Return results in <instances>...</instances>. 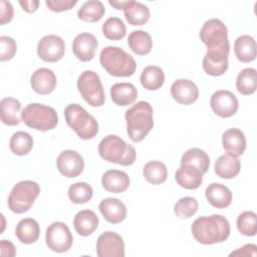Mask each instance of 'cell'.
I'll list each match as a JSON object with an SVG mask.
<instances>
[{"label":"cell","instance_id":"4316f807","mask_svg":"<svg viewBox=\"0 0 257 257\" xmlns=\"http://www.w3.org/2000/svg\"><path fill=\"white\" fill-rule=\"evenodd\" d=\"M234 52L237 59L241 62L253 61L257 54L255 39L248 34H243L237 37L234 43Z\"/></svg>","mask_w":257,"mask_h":257},{"label":"cell","instance_id":"7bdbcfd3","mask_svg":"<svg viewBox=\"0 0 257 257\" xmlns=\"http://www.w3.org/2000/svg\"><path fill=\"white\" fill-rule=\"evenodd\" d=\"M14 10L13 6L9 1L1 0L0 1V23L1 25L6 24L7 22H10L13 18Z\"/></svg>","mask_w":257,"mask_h":257},{"label":"cell","instance_id":"ba28073f","mask_svg":"<svg viewBox=\"0 0 257 257\" xmlns=\"http://www.w3.org/2000/svg\"><path fill=\"white\" fill-rule=\"evenodd\" d=\"M40 193L39 185L34 181H21L14 185L9 197L8 208L11 212L22 214L27 212L33 205Z\"/></svg>","mask_w":257,"mask_h":257},{"label":"cell","instance_id":"4dcf8cb0","mask_svg":"<svg viewBox=\"0 0 257 257\" xmlns=\"http://www.w3.org/2000/svg\"><path fill=\"white\" fill-rule=\"evenodd\" d=\"M130 48L138 55H146L153 48V39L151 35L144 30H134L127 38Z\"/></svg>","mask_w":257,"mask_h":257},{"label":"cell","instance_id":"60d3db41","mask_svg":"<svg viewBox=\"0 0 257 257\" xmlns=\"http://www.w3.org/2000/svg\"><path fill=\"white\" fill-rule=\"evenodd\" d=\"M0 60L6 61L12 59L17 50L16 41L12 37L3 35L0 37Z\"/></svg>","mask_w":257,"mask_h":257},{"label":"cell","instance_id":"2e32d148","mask_svg":"<svg viewBox=\"0 0 257 257\" xmlns=\"http://www.w3.org/2000/svg\"><path fill=\"white\" fill-rule=\"evenodd\" d=\"M171 95L179 103L189 105L199 97V88L190 79H177L171 86Z\"/></svg>","mask_w":257,"mask_h":257},{"label":"cell","instance_id":"9c48e42d","mask_svg":"<svg viewBox=\"0 0 257 257\" xmlns=\"http://www.w3.org/2000/svg\"><path fill=\"white\" fill-rule=\"evenodd\" d=\"M77 88L82 98L91 106L104 104L105 94L99 75L92 70L83 71L77 79Z\"/></svg>","mask_w":257,"mask_h":257},{"label":"cell","instance_id":"6da1fadb","mask_svg":"<svg viewBox=\"0 0 257 257\" xmlns=\"http://www.w3.org/2000/svg\"><path fill=\"white\" fill-rule=\"evenodd\" d=\"M199 36L208 48L202 61L205 72L212 76L224 74L228 69L230 51L227 26L218 18L209 19L203 24Z\"/></svg>","mask_w":257,"mask_h":257},{"label":"cell","instance_id":"f6af8a7d","mask_svg":"<svg viewBox=\"0 0 257 257\" xmlns=\"http://www.w3.org/2000/svg\"><path fill=\"white\" fill-rule=\"evenodd\" d=\"M1 256L2 257H13L16 255V248L12 242L9 240H1Z\"/></svg>","mask_w":257,"mask_h":257},{"label":"cell","instance_id":"52a82bcc","mask_svg":"<svg viewBox=\"0 0 257 257\" xmlns=\"http://www.w3.org/2000/svg\"><path fill=\"white\" fill-rule=\"evenodd\" d=\"M21 119L31 128L46 132L56 126L58 115L51 106L42 103H29L22 110Z\"/></svg>","mask_w":257,"mask_h":257},{"label":"cell","instance_id":"277c9868","mask_svg":"<svg viewBox=\"0 0 257 257\" xmlns=\"http://www.w3.org/2000/svg\"><path fill=\"white\" fill-rule=\"evenodd\" d=\"M99 62L106 72L116 77L132 76L137 68L135 58L117 46H106L99 54Z\"/></svg>","mask_w":257,"mask_h":257},{"label":"cell","instance_id":"7dc6e473","mask_svg":"<svg viewBox=\"0 0 257 257\" xmlns=\"http://www.w3.org/2000/svg\"><path fill=\"white\" fill-rule=\"evenodd\" d=\"M128 2H130V0H108V3H109V5H111L112 7H114L115 9H122L123 10V8L128 4Z\"/></svg>","mask_w":257,"mask_h":257},{"label":"cell","instance_id":"83f0119b","mask_svg":"<svg viewBox=\"0 0 257 257\" xmlns=\"http://www.w3.org/2000/svg\"><path fill=\"white\" fill-rule=\"evenodd\" d=\"M124 18L128 24L133 26H140L146 24L150 19V9L147 5L130 0L128 4L123 8Z\"/></svg>","mask_w":257,"mask_h":257},{"label":"cell","instance_id":"bcb514c9","mask_svg":"<svg viewBox=\"0 0 257 257\" xmlns=\"http://www.w3.org/2000/svg\"><path fill=\"white\" fill-rule=\"evenodd\" d=\"M20 6L22 7L23 10H25L28 13H33L37 10L39 6V1L38 0H20L19 1Z\"/></svg>","mask_w":257,"mask_h":257},{"label":"cell","instance_id":"ffe728a7","mask_svg":"<svg viewBox=\"0 0 257 257\" xmlns=\"http://www.w3.org/2000/svg\"><path fill=\"white\" fill-rule=\"evenodd\" d=\"M175 180L182 188L196 190L203 182V174L193 166L181 165L175 174Z\"/></svg>","mask_w":257,"mask_h":257},{"label":"cell","instance_id":"d6986e66","mask_svg":"<svg viewBox=\"0 0 257 257\" xmlns=\"http://www.w3.org/2000/svg\"><path fill=\"white\" fill-rule=\"evenodd\" d=\"M222 145L227 154L235 157L241 156L246 149V139L244 133L237 127H231L224 132Z\"/></svg>","mask_w":257,"mask_h":257},{"label":"cell","instance_id":"8d00e7d4","mask_svg":"<svg viewBox=\"0 0 257 257\" xmlns=\"http://www.w3.org/2000/svg\"><path fill=\"white\" fill-rule=\"evenodd\" d=\"M93 190L85 182H77L68 188V198L74 204H85L91 200Z\"/></svg>","mask_w":257,"mask_h":257},{"label":"cell","instance_id":"8992f818","mask_svg":"<svg viewBox=\"0 0 257 257\" xmlns=\"http://www.w3.org/2000/svg\"><path fill=\"white\" fill-rule=\"evenodd\" d=\"M67 125L82 140H90L98 133V122L80 104L71 103L64 108Z\"/></svg>","mask_w":257,"mask_h":257},{"label":"cell","instance_id":"7402d4cb","mask_svg":"<svg viewBox=\"0 0 257 257\" xmlns=\"http://www.w3.org/2000/svg\"><path fill=\"white\" fill-rule=\"evenodd\" d=\"M208 202L215 208H227L232 203V193L225 185L219 183L210 184L205 191Z\"/></svg>","mask_w":257,"mask_h":257},{"label":"cell","instance_id":"7a4b0ae2","mask_svg":"<svg viewBox=\"0 0 257 257\" xmlns=\"http://www.w3.org/2000/svg\"><path fill=\"white\" fill-rule=\"evenodd\" d=\"M193 237L201 244L222 243L230 235V224L227 218L214 214L197 218L191 227Z\"/></svg>","mask_w":257,"mask_h":257},{"label":"cell","instance_id":"d590c367","mask_svg":"<svg viewBox=\"0 0 257 257\" xmlns=\"http://www.w3.org/2000/svg\"><path fill=\"white\" fill-rule=\"evenodd\" d=\"M9 148L14 155L25 156L33 148V138L26 132H16L10 139Z\"/></svg>","mask_w":257,"mask_h":257},{"label":"cell","instance_id":"b9f144b4","mask_svg":"<svg viewBox=\"0 0 257 257\" xmlns=\"http://www.w3.org/2000/svg\"><path fill=\"white\" fill-rule=\"evenodd\" d=\"M76 0H46V6L53 12H62L70 10L75 4Z\"/></svg>","mask_w":257,"mask_h":257},{"label":"cell","instance_id":"3957f363","mask_svg":"<svg viewBox=\"0 0 257 257\" xmlns=\"http://www.w3.org/2000/svg\"><path fill=\"white\" fill-rule=\"evenodd\" d=\"M153 113V106L145 100L138 101L125 111L126 133L133 142L143 141L152 131L154 126Z\"/></svg>","mask_w":257,"mask_h":257},{"label":"cell","instance_id":"8fae6325","mask_svg":"<svg viewBox=\"0 0 257 257\" xmlns=\"http://www.w3.org/2000/svg\"><path fill=\"white\" fill-rule=\"evenodd\" d=\"M65 51L63 39L55 34L43 36L37 44L38 56L46 62H56L60 60Z\"/></svg>","mask_w":257,"mask_h":257},{"label":"cell","instance_id":"ac0fdd59","mask_svg":"<svg viewBox=\"0 0 257 257\" xmlns=\"http://www.w3.org/2000/svg\"><path fill=\"white\" fill-rule=\"evenodd\" d=\"M98 209L103 218L111 224L122 222L126 217L125 205L116 198H105L98 206Z\"/></svg>","mask_w":257,"mask_h":257},{"label":"cell","instance_id":"f546056e","mask_svg":"<svg viewBox=\"0 0 257 257\" xmlns=\"http://www.w3.org/2000/svg\"><path fill=\"white\" fill-rule=\"evenodd\" d=\"M181 165L193 166L204 175L209 169L210 158L204 150L192 148L183 154L181 158Z\"/></svg>","mask_w":257,"mask_h":257},{"label":"cell","instance_id":"ee69618b","mask_svg":"<svg viewBox=\"0 0 257 257\" xmlns=\"http://www.w3.org/2000/svg\"><path fill=\"white\" fill-rule=\"evenodd\" d=\"M257 246L255 244H246L241 248L230 253V256H253L257 255Z\"/></svg>","mask_w":257,"mask_h":257},{"label":"cell","instance_id":"5bb4252c","mask_svg":"<svg viewBox=\"0 0 257 257\" xmlns=\"http://www.w3.org/2000/svg\"><path fill=\"white\" fill-rule=\"evenodd\" d=\"M56 167L59 173L66 178H75L79 176L84 169V161L76 151L65 150L61 152L56 159Z\"/></svg>","mask_w":257,"mask_h":257},{"label":"cell","instance_id":"d6a6232c","mask_svg":"<svg viewBox=\"0 0 257 257\" xmlns=\"http://www.w3.org/2000/svg\"><path fill=\"white\" fill-rule=\"evenodd\" d=\"M105 13V8L101 1L89 0L84 2L77 11V16L85 22H96L100 20Z\"/></svg>","mask_w":257,"mask_h":257},{"label":"cell","instance_id":"4fadbf2b","mask_svg":"<svg viewBox=\"0 0 257 257\" xmlns=\"http://www.w3.org/2000/svg\"><path fill=\"white\" fill-rule=\"evenodd\" d=\"M212 110L221 117H230L234 115L239 107L236 95L227 89L215 91L210 99Z\"/></svg>","mask_w":257,"mask_h":257},{"label":"cell","instance_id":"9a60e30c","mask_svg":"<svg viewBox=\"0 0 257 257\" xmlns=\"http://www.w3.org/2000/svg\"><path fill=\"white\" fill-rule=\"evenodd\" d=\"M98 46V41L95 36L88 32L77 34L72 41V51L77 59L86 62L91 60Z\"/></svg>","mask_w":257,"mask_h":257},{"label":"cell","instance_id":"7c38bea8","mask_svg":"<svg viewBox=\"0 0 257 257\" xmlns=\"http://www.w3.org/2000/svg\"><path fill=\"white\" fill-rule=\"evenodd\" d=\"M96 255L98 257H123L124 242L121 236L112 231L100 234L96 241Z\"/></svg>","mask_w":257,"mask_h":257},{"label":"cell","instance_id":"44dd1931","mask_svg":"<svg viewBox=\"0 0 257 257\" xmlns=\"http://www.w3.org/2000/svg\"><path fill=\"white\" fill-rule=\"evenodd\" d=\"M101 185L107 192L123 193L130 187V178L125 172L108 170L101 177Z\"/></svg>","mask_w":257,"mask_h":257},{"label":"cell","instance_id":"e575fe53","mask_svg":"<svg viewBox=\"0 0 257 257\" xmlns=\"http://www.w3.org/2000/svg\"><path fill=\"white\" fill-rule=\"evenodd\" d=\"M143 175L147 182L153 185H160L166 182L168 177V170L164 163L160 161L148 162L144 169Z\"/></svg>","mask_w":257,"mask_h":257},{"label":"cell","instance_id":"f35d334b","mask_svg":"<svg viewBox=\"0 0 257 257\" xmlns=\"http://www.w3.org/2000/svg\"><path fill=\"white\" fill-rule=\"evenodd\" d=\"M238 231L244 236H255L257 233V215L253 211L242 212L236 221Z\"/></svg>","mask_w":257,"mask_h":257},{"label":"cell","instance_id":"ab89813d","mask_svg":"<svg viewBox=\"0 0 257 257\" xmlns=\"http://www.w3.org/2000/svg\"><path fill=\"white\" fill-rule=\"evenodd\" d=\"M198 201L194 197H183L174 206V213L180 218H190L198 211Z\"/></svg>","mask_w":257,"mask_h":257},{"label":"cell","instance_id":"836d02e7","mask_svg":"<svg viewBox=\"0 0 257 257\" xmlns=\"http://www.w3.org/2000/svg\"><path fill=\"white\" fill-rule=\"evenodd\" d=\"M257 86V71L255 68L247 67L242 69L236 79L237 90L244 95L255 92Z\"/></svg>","mask_w":257,"mask_h":257},{"label":"cell","instance_id":"484cf974","mask_svg":"<svg viewBox=\"0 0 257 257\" xmlns=\"http://www.w3.org/2000/svg\"><path fill=\"white\" fill-rule=\"evenodd\" d=\"M40 234V227L33 218H24L20 220L15 228V235L23 244L35 243Z\"/></svg>","mask_w":257,"mask_h":257},{"label":"cell","instance_id":"5b68a950","mask_svg":"<svg viewBox=\"0 0 257 257\" xmlns=\"http://www.w3.org/2000/svg\"><path fill=\"white\" fill-rule=\"evenodd\" d=\"M98 154L104 161L121 166L133 165L137 158L135 148L116 135H108L100 141Z\"/></svg>","mask_w":257,"mask_h":257},{"label":"cell","instance_id":"e0dca14e","mask_svg":"<svg viewBox=\"0 0 257 257\" xmlns=\"http://www.w3.org/2000/svg\"><path fill=\"white\" fill-rule=\"evenodd\" d=\"M56 76L54 72L46 67L36 69L30 79L32 89L38 94H49L56 87Z\"/></svg>","mask_w":257,"mask_h":257},{"label":"cell","instance_id":"f1b7e54d","mask_svg":"<svg viewBox=\"0 0 257 257\" xmlns=\"http://www.w3.org/2000/svg\"><path fill=\"white\" fill-rule=\"evenodd\" d=\"M1 120L7 125H17L22 120L21 114V103L14 97H4L1 102Z\"/></svg>","mask_w":257,"mask_h":257},{"label":"cell","instance_id":"603a6c76","mask_svg":"<svg viewBox=\"0 0 257 257\" xmlns=\"http://www.w3.org/2000/svg\"><path fill=\"white\" fill-rule=\"evenodd\" d=\"M241 170V163L238 157L230 154L220 156L214 166L215 174L222 179H233Z\"/></svg>","mask_w":257,"mask_h":257},{"label":"cell","instance_id":"74e56055","mask_svg":"<svg viewBox=\"0 0 257 257\" xmlns=\"http://www.w3.org/2000/svg\"><path fill=\"white\" fill-rule=\"evenodd\" d=\"M102 34L110 40H119L124 37L126 27L118 17H109L102 24Z\"/></svg>","mask_w":257,"mask_h":257},{"label":"cell","instance_id":"cb8c5ba5","mask_svg":"<svg viewBox=\"0 0 257 257\" xmlns=\"http://www.w3.org/2000/svg\"><path fill=\"white\" fill-rule=\"evenodd\" d=\"M99 223L97 215L91 210H81L73 219V227L80 236H89L97 228Z\"/></svg>","mask_w":257,"mask_h":257},{"label":"cell","instance_id":"d4e9b609","mask_svg":"<svg viewBox=\"0 0 257 257\" xmlns=\"http://www.w3.org/2000/svg\"><path fill=\"white\" fill-rule=\"evenodd\" d=\"M110 96L116 105L126 106L137 99L138 90L133 83L116 82L110 87Z\"/></svg>","mask_w":257,"mask_h":257},{"label":"cell","instance_id":"1f68e13d","mask_svg":"<svg viewBox=\"0 0 257 257\" xmlns=\"http://www.w3.org/2000/svg\"><path fill=\"white\" fill-rule=\"evenodd\" d=\"M141 83L148 90H157L165 82V73L157 65H149L144 68L141 74Z\"/></svg>","mask_w":257,"mask_h":257},{"label":"cell","instance_id":"30bf717a","mask_svg":"<svg viewBox=\"0 0 257 257\" xmlns=\"http://www.w3.org/2000/svg\"><path fill=\"white\" fill-rule=\"evenodd\" d=\"M45 241L51 251L63 253L68 251L72 246L73 237L65 223L53 222L46 229Z\"/></svg>","mask_w":257,"mask_h":257}]
</instances>
